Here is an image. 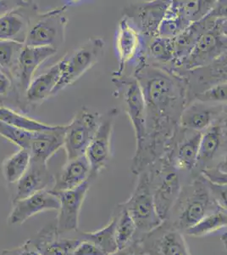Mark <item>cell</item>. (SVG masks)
Listing matches in <instances>:
<instances>
[{
  "label": "cell",
  "mask_w": 227,
  "mask_h": 255,
  "mask_svg": "<svg viewBox=\"0 0 227 255\" xmlns=\"http://www.w3.org/2000/svg\"><path fill=\"white\" fill-rule=\"evenodd\" d=\"M40 255H72L80 239L62 238L59 234L55 224L43 227L31 239Z\"/></svg>",
  "instance_id": "cell-21"
},
{
  "label": "cell",
  "mask_w": 227,
  "mask_h": 255,
  "mask_svg": "<svg viewBox=\"0 0 227 255\" xmlns=\"http://www.w3.org/2000/svg\"><path fill=\"white\" fill-rule=\"evenodd\" d=\"M227 210L218 209L203 218L201 221L185 231L184 235L193 238H203L217 232L227 230Z\"/></svg>",
  "instance_id": "cell-33"
},
{
  "label": "cell",
  "mask_w": 227,
  "mask_h": 255,
  "mask_svg": "<svg viewBox=\"0 0 227 255\" xmlns=\"http://www.w3.org/2000/svg\"><path fill=\"white\" fill-rule=\"evenodd\" d=\"M119 112L116 108L101 115L98 130L86 149V158L91 168L90 180L93 181L104 168H106L112 155V134L115 121Z\"/></svg>",
  "instance_id": "cell-12"
},
{
  "label": "cell",
  "mask_w": 227,
  "mask_h": 255,
  "mask_svg": "<svg viewBox=\"0 0 227 255\" xmlns=\"http://www.w3.org/2000/svg\"><path fill=\"white\" fill-rule=\"evenodd\" d=\"M72 255H105V254L89 241L80 239Z\"/></svg>",
  "instance_id": "cell-42"
},
{
  "label": "cell",
  "mask_w": 227,
  "mask_h": 255,
  "mask_svg": "<svg viewBox=\"0 0 227 255\" xmlns=\"http://www.w3.org/2000/svg\"><path fill=\"white\" fill-rule=\"evenodd\" d=\"M146 171L150 177L156 212L161 221H167L182 187L181 173L170 164L165 155L153 162Z\"/></svg>",
  "instance_id": "cell-3"
},
{
  "label": "cell",
  "mask_w": 227,
  "mask_h": 255,
  "mask_svg": "<svg viewBox=\"0 0 227 255\" xmlns=\"http://www.w3.org/2000/svg\"><path fill=\"white\" fill-rule=\"evenodd\" d=\"M125 252H126L125 255H146L142 250L141 246L138 240H136L129 248L125 250Z\"/></svg>",
  "instance_id": "cell-44"
},
{
  "label": "cell",
  "mask_w": 227,
  "mask_h": 255,
  "mask_svg": "<svg viewBox=\"0 0 227 255\" xmlns=\"http://www.w3.org/2000/svg\"><path fill=\"white\" fill-rule=\"evenodd\" d=\"M146 62L157 67L172 69L174 61L173 38L157 36L152 38L146 46Z\"/></svg>",
  "instance_id": "cell-29"
},
{
  "label": "cell",
  "mask_w": 227,
  "mask_h": 255,
  "mask_svg": "<svg viewBox=\"0 0 227 255\" xmlns=\"http://www.w3.org/2000/svg\"><path fill=\"white\" fill-rule=\"evenodd\" d=\"M126 255V252H125V250H122V251H118V252L115 253V254H112V255Z\"/></svg>",
  "instance_id": "cell-45"
},
{
  "label": "cell",
  "mask_w": 227,
  "mask_h": 255,
  "mask_svg": "<svg viewBox=\"0 0 227 255\" xmlns=\"http://www.w3.org/2000/svg\"><path fill=\"white\" fill-rule=\"evenodd\" d=\"M92 180H86L76 188L67 191H53L60 202L56 219V229L60 235L79 232L80 210L89 191Z\"/></svg>",
  "instance_id": "cell-16"
},
{
  "label": "cell",
  "mask_w": 227,
  "mask_h": 255,
  "mask_svg": "<svg viewBox=\"0 0 227 255\" xmlns=\"http://www.w3.org/2000/svg\"><path fill=\"white\" fill-rule=\"evenodd\" d=\"M218 209H222L214 200L205 180L199 174L182 186L167 221L184 233L206 215Z\"/></svg>",
  "instance_id": "cell-2"
},
{
  "label": "cell",
  "mask_w": 227,
  "mask_h": 255,
  "mask_svg": "<svg viewBox=\"0 0 227 255\" xmlns=\"http://www.w3.org/2000/svg\"><path fill=\"white\" fill-rule=\"evenodd\" d=\"M11 87V81L3 70L0 68V96H6Z\"/></svg>",
  "instance_id": "cell-43"
},
{
  "label": "cell",
  "mask_w": 227,
  "mask_h": 255,
  "mask_svg": "<svg viewBox=\"0 0 227 255\" xmlns=\"http://www.w3.org/2000/svg\"><path fill=\"white\" fill-rule=\"evenodd\" d=\"M30 28V19L18 9L0 15V41H12L25 44Z\"/></svg>",
  "instance_id": "cell-26"
},
{
  "label": "cell",
  "mask_w": 227,
  "mask_h": 255,
  "mask_svg": "<svg viewBox=\"0 0 227 255\" xmlns=\"http://www.w3.org/2000/svg\"><path fill=\"white\" fill-rule=\"evenodd\" d=\"M68 4L43 14L30 25L25 45L52 47L59 49L64 44L68 19L65 15Z\"/></svg>",
  "instance_id": "cell-10"
},
{
  "label": "cell",
  "mask_w": 227,
  "mask_h": 255,
  "mask_svg": "<svg viewBox=\"0 0 227 255\" xmlns=\"http://www.w3.org/2000/svg\"><path fill=\"white\" fill-rule=\"evenodd\" d=\"M137 240L147 255H192L184 234L168 221Z\"/></svg>",
  "instance_id": "cell-11"
},
{
  "label": "cell",
  "mask_w": 227,
  "mask_h": 255,
  "mask_svg": "<svg viewBox=\"0 0 227 255\" xmlns=\"http://www.w3.org/2000/svg\"><path fill=\"white\" fill-rule=\"evenodd\" d=\"M224 159H227V115L202 132L198 160L192 177Z\"/></svg>",
  "instance_id": "cell-14"
},
{
  "label": "cell",
  "mask_w": 227,
  "mask_h": 255,
  "mask_svg": "<svg viewBox=\"0 0 227 255\" xmlns=\"http://www.w3.org/2000/svg\"><path fill=\"white\" fill-rule=\"evenodd\" d=\"M199 174L209 182L216 185H227V159L204 168Z\"/></svg>",
  "instance_id": "cell-39"
},
{
  "label": "cell",
  "mask_w": 227,
  "mask_h": 255,
  "mask_svg": "<svg viewBox=\"0 0 227 255\" xmlns=\"http://www.w3.org/2000/svg\"><path fill=\"white\" fill-rule=\"evenodd\" d=\"M90 175L91 168L85 155L67 160L57 178H55V185L50 191H67L76 188L86 180H90Z\"/></svg>",
  "instance_id": "cell-24"
},
{
  "label": "cell",
  "mask_w": 227,
  "mask_h": 255,
  "mask_svg": "<svg viewBox=\"0 0 227 255\" xmlns=\"http://www.w3.org/2000/svg\"><path fill=\"white\" fill-rule=\"evenodd\" d=\"M0 121L20 130L31 133L48 130L54 126L28 118L4 106H0Z\"/></svg>",
  "instance_id": "cell-34"
},
{
  "label": "cell",
  "mask_w": 227,
  "mask_h": 255,
  "mask_svg": "<svg viewBox=\"0 0 227 255\" xmlns=\"http://www.w3.org/2000/svg\"><path fill=\"white\" fill-rule=\"evenodd\" d=\"M115 51L118 58V69L112 78L126 75L127 68L136 67L146 61L147 43L129 19L123 15L119 21L115 40ZM134 71V70H133Z\"/></svg>",
  "instance_id": "cell-6"
},
{
  "label": "cell",
  "mask_w": 227,
  "mask_h": 255,
  "mask_svg": "<svg viewBox=\"0 0 227 255\" xmlns=\"http://www.w3.org/2000/svg\"></svg>",
  "instance_id": "cell-46"
},
{
  "label": "cell",
  "mask_w": 227,
  "mask_h": 255,
  "mask_svg": "<svg viewBox=\"0 0 227 255\" xmlns=\"http://www.w3.org/2000/svg\"><path fill=\"white\" fill-rule=\"evenodd\" d=\"M227 83L216 84L193 96V100L214 104H227Z\"/></svg>",
  "instance_id": "cell-38"
},
{
  "label": "cell",
  "mask_w": 227,
  "mask_h": 255,
  "mask_svg": "<svg viewBox=\"0 0 227 255\" xmlns=\"http://www.w3.org/2000/svg\"><path fill=\"white\" fill-rule=\"evenodd\" d=\"M120 204L127 209L135 223L138 231L137 239L156 229L163 222L156 212L148 171L138 175L133 193L127 201Z\"/></svg>",
  "instance_id": "cell-4"
},
{
  "label": "cell",
  "mask_w": 227,
  "mask_h": 255,
  "mask_svg": "<svg viewBox=\"0 0 227 255\" xmlns=\"http://www.w3.org/2000/svg\"><path fill=\"white\" fill-rule=\"evenodd\" d=\"M58 49L52 47L24 45L20 50L17 62L19 83L24 93H26L38 67L48 59L56 55Z\"/></svg>",
  "instance_id": "cell-23"
},
{
  "label": "cell",
  "mask_w": 227,
  "mask_h": 255,
  "mask_svg": "<svg viewBox=\"0 0 227 255\" xmlns=\"http://www.w3.org/2000/svg\"><path fill=\"white\" fill-rule=\"evenodd\" d=\"M227 17V1H217L209 15L195 23L191 24L184 32L173 38L174 61L173 70H177L187 60L202 35L215 25L219 18Z\"/></svg>",
  "instance_id": "cell-13"
},
{
  "label": "cell",
  "mask_w": 227,
  "mask_h": 255,
  "mask_svg": "<svg viewBox=\"0 0 227 255\" xmlns=\"http://www.w3.org/2000/svg\"><path fill=\"white\" fill-rule=\"evenodd\" d=\"M170 1L154 0L143 3H131L124 9L127 16L143 36L146 43L158 36V30Z\"/></svg>",
  "instance_id": "cell-15"
},
{
  "label": "cell",
  "mask_w": 227,
  "mask_h": 255,
  "mask_svg": "<svg viewBox=\"0 0 227 255\" xmlns=\"http://www.w3.org/2000/svg\"><path fill=\"white\" fill-rule=\"evenodd\" d=\"M224 115H227V104H214L192 100L181 113L180 127L202 133Z\"/></svg>",
  "instance_id": "cell-19"
},
{
  "label": "cell",
  "mask_w": 227,
  "mask_h": 255,
  "mask_svg": "<svg viewBox=\"0 0 227 255\" xmlns=\"http://www.w3.org/2000/svg\"><path fill=\"white\" fill-rule=\"evenodd\" d=\"M112 82L123 101L125 110L135 133L136 149H138L146 137V108L141 87L133 75L112 78Z\"/></svg>",
  "instance_id": "cell-8"
},
{
  "label": "cell",
  "mask_w": 227,
  "mask_h": 255,
  "mask_svg": "<svg viewBox=\"0 0 227 255\" xmlns=\"http://www.w3.org/2000/svg\"><path fill=\"white\" fill-rule=\"evenodd\" d=\"M101 114L82 108L66 126L64 147L67 160L83 156L100 123Z\"/></svg>",
  "instance_id": "cell-9"
},
{
  "label": "cell",
  "mask_w": 227,
  "mask_h": 255,
  "mask_svg": "<svg viewBox=\"0 0 227 255\" xmlns=\"http://www.w3.org/2000/svg\"><path fill=\"white\" fill-rule=\"evenodd\" d=\"M215 0H172L170 8L191 25L202 20L214 9Z\"/></svg>",
  "instance_id": "cell-28"
},
{
  "label": "cell",
  "mask_w": 227,
  "mask_h": 255,
  "mask_svg": "<svg viewBox=\"0 0 227 255\" xmlns=\"http://www.w3.org/2000/svg\"><path fill=\"white\" fill-rule=\"evenodd\" d=\"M30 162V151L26 149H19L3 160L0 166V177H2L9 185H14L26 173Z\"/></svg>",
  "instance_id": "cell-30"
},
{
  "label": "cell",
  "mask_w": 227,
  "mask_h": 255,
  "mask_svg": "<svg viewBox=\"0 0 227 255\" xmlns=\"http://www.w3.org/2000/svg\"><path fill=\"white\" fill-rule=\"evenodd\" d=\"M207 183L208 187L210 191V194L216 201L221 209L227 210V185H216L213 183L209 182L205 180Z\"/></svg>",
  "instance_id": "cell-40"
},
{
  "label": "cell",
  "mask_w": 227,
  "mask_h": 255,
  "mask_svg": "<svg viewBox=\"0 0 227 255\" xmlns=\"http://www.w3.org/2000/svg\"><path fill=\"white\" fill-rule=\"evenodd\" d=\"M227 17L219 18L216 23L199 38L179 73H187L210 65L227 54Z\"/></svg>",
  "instance_id": "cell-5"
},
{
  "label": "cell",
  "mask_w": 227,
  "mask_h": 255,
  "mask_svg": "<svg viewBox=\"0 0 227 255\" xmlns=\"http://www.w3.org/2000/svg\"><path fill=\"white\" fill-rule=\"evenodd\" d=\"M60 202L50 190H44L23 199L12 203L11 212L8 217V224L17 226L25 223L30 218L47 211H58Z\"/></svg>",
  "instance_id": "cell-18"
},
{
  "label": "cell",
  "mask_w": 227,
  "mask_h": 255,
  "mask_svg": "<svg viewBox=\"0 0 227 255\" xmlns=\"http://www.w3.org/2000/svg\"><path fill=\"white\" fill-rule=\"evenodd\" d=\"M115 224L116 218L114 215L106 226L95 232H77V238L82 240L89 241L99 248L105 255H112L118 252L115 238Z\"/></svg>",
  "instance_id": "cell-32"
},
{
  "label": "cell",
  "mask_w": 227,
  "mask_h": 255,
  "mask_svg": "<svg viewBox=\"0 0 227 255\" xmlns=\"http://www.w3.org/2000/svg\"><path fill=\"white\" fill-rule=\"evenodd\" d=\"M0 255H40V254L36 250L32 240L29 239L20 246L2 250Z\"/></svg>",
  "instance_id": "cell-41"
},
{
  "label": "cell",
  "mask_w": 227,
  "mask_h": 255,
  "mask_svg": "<svg viewBox=\"0 0 227 255\" xmlns=\"http://www.w3.org/2000/svg\"><path fill=\"white\" fill-rule=\"evenodd\" d=\"M33 133H34L20 130L0 121V136L5 138L10 142L17 145L19 149H26L29 151V146L33 137Z\"/></svg>",
  "instance_id": "cell-37"
},
{
  "label": "cell",
  "mask_w": 227,
  "mask_h": 255,
  "mask_svg": "<svg viewBox=\"0 0 227 255\" xmlns=\"http://www.w3.org/2000/svg\"><path fill=\"white\" fill-rule=\"evenodd\" d=\"M132 75L141 87L146 108V137L131 163V171L138 176L170 149L189 99L187 79L175 70L145 61Z\"/></svg>",
  "instance_id": "cell-1"
},
{
  "label": "cell",
  "mask_w": 227,
  "mask_h": 255,
  "mask_svg": "<svg viewBox=\"0 0 227 255\" xmlns=\"http://www.w3.org/2000/svg\"><path fill=\"white\" fill-rule=\"evenodd\" d=\"M202 133L180 127L172 144L164 154L174 168L181 172L193 174L196 167Z\"/></svg>",
  "instance_id": "cell-17"
},
{
  "label": "cell",
  "mask_w": 227,
  "mask_h": 255,
  "mask_svg": "<svg viewBox=\"0 0 227 255\" xmlns=\"http://www.w3.org/2000/svg\"><path fill=\"white\" fill-rule=\"evenodd\" d=\"M55 177L49 171L48 164L31 160L29 168L15 185L12 203L23 199L44 190H51Z\"/></svg>",
  "instance_id": "cell-20"
},
{
  "label": "cell",
  "mask_w": 227,
  "mask_h": 255,
  "mask_svg": "<svg viewBox=\"0 0 227 255\" xmlns=\"http://www.w3.org/2000/svg\"><path fill=\"white\" fill-rule=\"evenodd\" d=\"M24 44L12 41H0V68L5 71L17 66L18 58Z\"/></svg>",
  "instance_id": "cell-36"
},
{
  "label": "cell",
  "mask_w": 227,
  "mask_h": 255,
  "mask_svg": "<svg viewBox=\"0 0 227 255\" xmlns=\"http://www.w3.org/2000/svg\"><path fill=\"white\" fill-rule=\"evenodd\" d=\"M189 26V24L180 17L169 5L158 27V36L162 38H175Z\"/></svg>",
  "instance_id": "cell-35"
},
{
  "label": "cell",
  "mask_w": 227,
  "mask_h": 255,
  "mask_svg": "<svg viewBox=\"0 0 227 255\" xmlns=\"http://www.w3.org/2000/svg\"><path fill=\"white\" fill-rule=\"evenodd\" d=\"M181 73L187 81L194 79L198 85L204 86V90L216 84L227 83V54L205 67Z\"/></svg>",
  "instance_id": "cell-27"
},
{
  "label": "cell",
  "mask_w": 227,
  "mask_h": 255,
  "mask_svg": "<svg viewBox=\"0 0 227 255\" xmlns=\"http://www.w3.org/2000/svg\"><path fill=\"white\" fill-rule=\"evenodd\" d=\"M105 42L99 37L91 38L70 55L65 56L63 73L53 96L74 84L100 61L104 55Z\"/></svg>",
  "instance_id": "cell-7"
},
{
  "label": "cell",
  "mask_w": 227,
  "mask_h": 255,
  "mask_svg": "<svg viewBox=\"0 0 227 255\" xmlns=\"http://www.w3.org/2000/svg\"><path fill=\"white\" fill-rule=\"evenodd\" d=\"M116 218L115 224V238L118 251L127 250L137 240L138 231L135 223L130 216L127 209L119 203L115 214Z\"/></svg>",
  "instance_id": "cell-31"
},
{
  "label": "cell",
  "mask_w": 227,
  "mask_h": 255,
  "mask_svg": "<svg viewBox=\"0 0 227 255\" xmlns=\"http://www.w3.org/2000/svg\"><path fill=\"white\" fill-rule=\"evenodd\" d=\"M63 73V61L55 64L46 73L32 79L26 91V99L32 103L43 102L53 96L55 88Z\"/></svg>",
  "instance_id": "cell-25"
},
{
  "label": "cell",
  "mask_w": 227,
  "mask_h": 255,
  "mask_svg": "<svg viewBox=\"0 0 227 255\" xmlns=\"http://www.w3.org/2000/svg\"><path fill=\"white\" fill-rule=\"evenodd\" d=\"M65 128V125H54L50 129L33 133L29 146L31 160L48 164V161L64 145Z\"/></svg>",
  "instance_id": "cell-22"
}]
</instances>
